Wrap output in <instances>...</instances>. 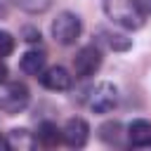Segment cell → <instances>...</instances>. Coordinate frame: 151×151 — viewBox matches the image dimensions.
Returning <instances> with one entry per match:
<instances>
[{"mask_svg": "<svg viewBox=\"0 0 151 151\" xmlns=\"http://www.w3.org/2000/svg\"><path fill=\"white\" fill-rule=\"evenodd\" d=\"M99 35L104 38V42H106L113 52H127V50L132 47V40H130L127 35H123V33H113V31H109V28H99Z\"/></svg>", "mask_w": 151, "mask_h": 151, "instance_id": "12", "label": "cell"}, {"mask_svg": "<svg viewBox=\"0 0 151 151\" xmlns=\"http://www.w3.org/2000/svg\"><path fill=\"white\" fill-rule=\"evenodd\" d=\"M5 17H7V7L0 2V19H5Z\"/></svg>", "mask_w": 151, "mask_h": 151, "instance_id": "20", "label": "cell"}, {"mask_svg": "<svg viewBox=\"0 0 151 151\" xmlns=\"http://www.w3.org/2000/svg\"><path fill=\"white\" fill-rule=\"evenodd\" d=\"M137 5L142 7L144 14H151V0H137Z\"/></svg>", "mask_w": 151, "mask_h": 151, "instance_id": "18", "label": "cell"}, {"mask_svg": "<svg viewBox=\"0 0 151 151\" xmlns=\"http://www.w3.org/2000/svg\"><path fill=\"white\" fill-rule=\"evenodd\" d=\"M7 142H9V149H19V151H31L35 149L38 144V137L33 132H28L26 127H14L7 132Z\"/></svg>", "mask_w": 151, "mask_h": 151, "instance_id": "9", "label": "cell"}, {"mask_svg": "<svg viewBox=\"0 0 151 151\" xmlns=\"http://www.w3.org/2000/svg\"><path fill=\"white\" fill-rule=\"evenodd\" d=\"M90 139V125L85 118L80 116H73L66 120V125L61 127V142L71 149H83Z\"/></svg>", "mask_w": 151, "mask_h": 151, "instance_id": "6", "label": "cell"}, {"mask_svg": "<svg viewBox=\"0 0 151 151\" xmlns=\"http://www.w3.org/2000/svg\"><path fill=\"white\" fill-rule=\"evenodd\" d=\"M97 132H99V139H101V142H106V144H118L120 123H118V120H109V123H104Z\"/></svg>", "mask_w": 151, "mask_h": 151, "instance_id": "13", "label": "cell"}, {"mask_svg": "<svg viewBox=\"0 0 151 151\" xmlns=\"http://www.w3.org/2000/svg\"><path fill=\"white\" fill-rule=\"evenodd\" d=\"M38 80H40V85L45 90H52V92H66L73 85V76L64 66H50V68H45L38 76Z\"/></svg>", "mask_w": 151, "mask_h": 151, "instance_id": "7", "label": "cell"}, {"mask_svg": "<svg viewBox=\"0 0 151 151\" xmlns=\"http://www.w3.org/2000/svg\"><path fill=\"white\" fill-rule=\"evenodd\" d=\"M127 139L132 146H139V149H149L151 146V120H144V118H137L127 125Z\"/></svg>", "mask_w": 151, "mask_h": 151, "instance_id": "8", "label": "cell"}, {"mask_svg": "<svg viewBox=\"0 0 151 151\" xmlns=\"http://www.w3.org/2000/svg\"><path fill=\"white\" fill-rule=\"evenodd\" d=\"M104 14L125 31H139L146 19L137 0H104Z\"/></svg>", "mask_w": 151, "mask_h": 151, "instance_id": "1", "label": "cell"}, {"mask_svg": "<svg viewBox=\"0 0 151 151\" xmlns=\"http://www.w3.org/2000/svg\"><path fill=\"white\" fill-rule=\"evenodd\" d=\"M45 52H38V50H31V52H26L24 57H21V61H19V68L26 73V76H40L42 71H45Z\"/></svg>", "mask_w": 151, "mask_h": 151, "instance_id": "10", "label": "cell"}, {"mask_svg": "<svg viewBox=\"0 0 151 151\" xmlns=\"http://www.w3.org/2000/svg\"><path fill=\"white\" fill-rule=\"evenodd\" d=\"M2 149H9V142H7V137L0 134V151H2Z\"/></svg>", "mask_w": 151, "mask_h": 151, "instance_id": "19", "label": "cell"}, {"mask_svg": "<svg viewBox=\"0 0 151 151\" xmlns=\"http://www.w3.org/2000/svg\"><path fill=\"white\" fill-rule=\"evenodd\" d=\"M50 33L54 38V42L68 47V45H76V40L80 38L83 33V24H80V17L73 14V12H59L50 26Z\"/></svg>", "mask_w": 151, "mask_h": 151, "instance_id": "2", "label": "cell"}, {"mask_svg": "<svg viewBox=\"0 0 151 151\" xmlns=\"http://www.w3.org/2000/svg\"><path fill=\"white\" fill-rule=\"evenodd\" d=\"M21 33H24V40L26 42H40V31L33 28V26H24Z\"/></svg>", "mask_w": 151, "mask_h": 151, "instance_id": "16", "label": "cell"}, {"mask_svg": "<svg viewBox=\"0 0 151 151\" xmlns=\"http://www.w3.org/2000/svg\"><path fill=\"white\" fill-rule=\"evenodd\" d=\"M7 76H9V71H7V64L0 59V83H7Z\"/></svg>", "mask_w": 151, "mask_h": 151, "instance_id": "17", "label": "cell"}, {"mask_svg": "<svg viewBox=\"0 0 151 151\" xmlns=\"http://www.w3.org/2000/svg\"><path fill=\"white\" fill-rule=\"evenodd\" d=\"M99 66H101V52H99L97 45H85V47H80V50L76 52V57H73V71H76L78 78H90V76H94V73L99 71Z\"/></svg>", "mask_w": 151, "mask_h": 151, "instance_id": "4", "label": "cell"}, {"mask_svg": "<svg viewBox=\"0 0 151 151\" xmlns=\"http://www.w3.org/2000/svg\"><path fill=\"white\" fill-rule=\"evenodd\" d=\"M28 99H31V92L24 83H9L0 94V111H5L7 116H17L28 106Z\"/></svg>", "mask_w": 151, "mask_h": 151, "instance_id": "3", "label": "cell"}, {"mask_svg": "<svg viewBox=\"0 0 151 151\" xmlns=\"http://www.w3.org/2000/svg\"><path fill=\"white\" fill-rule=\"evenodd\" d=\"M9 2H12L14 7L28 12V14H40V12H45V9L50 7L52 0H9Z\"/></svg>", "mask_w": 151, "mask_h": 151, "instance_id": "14", "label": "cell"}, {"mask_svg": "<svg viewBox=\"0 0 151 151\" xmlns=\"http://www.w3.org/2000/svg\"><path fill=\"white\" fill-rule=\"evenodd\" d=\"M14 45H17L14 35H12V33H7V31H0V59L9 57V54L14 52Z\"/></svg>", "mask_w": 151, "mask_h": 151, "instance_id": "15", "label": "cell"}, {"mask_svg": "<svg viewBox=\"0 0 151 151\" xmlns=\"http://www.w3.org/2000/svg\"><path fill=\"white\" fill-rule=\"evenodd\" d=\"M90 109L94 113H109L116 104H118V87L113 83H99L92 92H90V99H87Z\"/></svg>", "mask_w": 151, "mask_h": 151, "instance_id": "5", "label": "cell"}, {"mask_svg": "<svg viewBox=\"0 0 151 151\" xmlns=\"http://www.w3.org/2000/svg\"><path fill=\"white\" fill-rule=\"evenodd\" d=\"M35 137H38V144H42V146H57L61 142V130L57 127V123L45 120V123L38 125Z\"/></svg>", "mask_w": 151, "mask_h": 151, "instance_id": "11", "label": "cell"}]
</instances>
